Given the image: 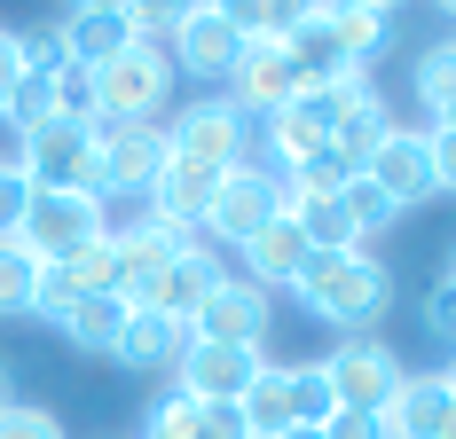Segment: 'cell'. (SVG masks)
<instances>
[{
    "label": "cell",
    "instance_id": "cell-31",
    "mask_svg": "<svg viewBox=\"0 0 456 439\" xmlns=\"http://www.w3.org/2000/svg\"><path fill=\"white\" fill-rule=\"evenodd\" d=\"M425 330H433V338H449V346H456V275H441V283L425 291Z\"/></svg>",
    "mask_w": 456,
    "mask_h": 439
},
{
    "label": "cell",
    "instance_id": "cell-8",
    "mask_svg": "<svg viewBox=\"0 0 456 439\" xmlns=\"http://www.w3.org/2000/svg\"><path fill=\"white\" fill-rule=\"evenodd\" d=\"M94 133V173L110 196H150L166 173V126H87Z\"/></svg>",
    "mask_w": 456,
    "mask_h": 439
},
{
    "label": "cell",
    "instance_id": "cell-36",
    "mask_svg": "<svg viewBox=\"0 0 456 439\" xmlns=\"http://www.w3.org/2000/svg\"><path fill=\"white\" fill-rule=\"evenodd\" d=\"M275 439H322V432H307V424H291V432H275Z\"/></svg>",
    "mask_w": 456,
    "mask_h": 439
},
{
    "label": "cell",
    "instance_id": "cell-25",
    "mask_svg": "<svg viewBox=\"0 0 456 439\" xmlns=\"http://www.w3.org/2000/svg\"><path fill=\"white\" fill-rule=\"evenodd\" d=\"M71 267V283H79V291H110V299H126V259H118V243H110V235H94L87 251H79V259H63Z\"/></svg>",
    "mask_w": 456,
    "mask_h": 439
},
{
    "label": "cell",
    "instance_id": "cell-13",
    "mask_svg": "<svg viewBox=\"0 0 456 439\" xmlns=\"http://www.w3.org/2000/svg\"><path fill=\"white\" fill-rule=\"evenodd\" d=\"M362 173L378 180L402 212H410V204H425V196H433V149H425V126H394L378 149H370Z\"/></svg>",
    "mask_w": 456,
    "mask_h": 439
},
{
    "label": "cell",
    "instance_id": "cell-16",
    "mask_svg": "<svg viewBox=\"0 0 456 439\" xmlns=\"http://www.w3.org/2000/svg\"><path fill=\"white\" fill-rule=\"evenodd\" d=\"M213 188H221V173L213 165H189V157H166V173H158V188H150V212L166 220V227H205V212H213Z\"/></svg>",
    "mask_w": 456,
    "mask_h": 439
},
{
    "label": "cell",
    "instance_id": "cell-35",
    "mask_svg": "<svg viewBox=\"0 0 456 439\" xmlns=\"http://www.w3.org/2000/svg\"><path fill=\"white\" fill-rule=\"evenodd\" d=\"M8 408H16V377L0 369V416H8Z\"/></svg>",
    "mask_w": 456,
    "mask_h": 439
},
{
    "label": "cell",
    "instance_id": "cell-20",
    "mask_svg": "<svg viewBox=\"0 0 456 439\" xmlns=\"http://www.w3.org/2000/svg\"><path fill=\"white\" fill-rule=\"evenodd\" d=\"M126 314H134V307H126V299H110V291H79V307L63 314L55 330H63L79 353H118V338H126Z\"/></svg>",
    "mask_w": 456,
    "mask_h": 439
},
{
    "label": "cell",
    "instance_id": "cell-2",
    "mask_svg": "<svg viewBox=\"0 0 456 439\" xmlns=\"http://www.w3.org/2000/svg\"><path fill=\"white\" fill-rule=\"evenodd\" d=\"M291 291H299L307 314H322V322L346 330V338H370V322L394 307V275L370 259L362 243H354V251H315V259L299 267Z\"/></svg>",
    "mask_w": 456,
    "mask_h": 439
},
{
    "label": "cell",
    "instance_id": "cell-29",
    "mask_svg": "<svg viewBox=\"0 0 456 439\" xmlns=\"http://www.w3.org/2000/svg\"><path fill=\"white\" fill-rule=\"evenodd\" d=\"M32 196H40V188L24 180V165H16V157H8V165H0V235H16V227H24Z\"/></svg>",
    "mask_w": 456,
    "mask_h": 439
},
{
    "label": "cell",
    "instance_id": "cell-23",
    "mask_svg": "<svg viewBox=\"0 0 456 439\" xmlns=\"http://www.w3.org/2000/svg\"><path fill=\"white\" fill-rule=\"evenodd\" d=\"M283 212L299 220V235H307V251H354L362 235H354V220H346V204L338 196H291Z\"/></svg>",
    "mask_w": 456,
    "mask_h": 439
},
{
    "label": "cell",
    "instance_id": "cell-7",
    "mask_svg": "<svg viewBox=\"0 0 456 439\" xmlns=\"http://www.w3.org/2000/svg\"><path fill=\"white\" fill-rule=\"evenodd\" d=\"M283 204H291V196H283V180H275L268 165H252V157H244V165H236V173H221V188H213L205 235H221V243H236V251H244V243H252V235H260Z\"/></svg>",
    "mask_w": 456,
    "mask_h": 439
},
{
    "label": "cell",
    "instance_id": "cell-6",
    "mask_svg": "<svg viewBox=\"0 0 456 439\" xmlns=\"http://www.w3.org/2000/svg\"><path fill=\"white\" fill-rule=\"evenodd\" d=\"M315 369H322V385L338 393V408H370V416L402 393V377H410L402 353L386 346V338H338V353L315 361Z\"/></svg>",
    "mask_w": 456,
    "mask_h": 439
},
{
    "label": "cell",
    "instance_id": "cell-14",
    "mask_svg": "<svg viewBox=\"0 0 456 439\" xmlns=\"http://www.w3.org/2000/svg\"><path fill=\"white\" fill-rule=\"evenodd\" d=\"M315 24H322V40H330V55L346 63V71H370L378 63V47H386V32H394V8H378V0H322L315 8Z\"/></svg>",
    "mask_w": 456,
    "mask_h": 439
},
{
    "label": "cell",
    "instance_id": "cell-15",
    "mask_svg": "<svg viewBox=\"0 0 456 439\" xmlns=\"http://www.w3.org/2000/svg\"><path fill=\"white\" fill-rule=\"evenodd\" d=\"M449 408H456V393L441 385V369H425V377H402V393L378 408V432L386 439H441Z\"/></svg>",
    "mask_w": 456,
    "mask_h": 439
},
{
    "label": "cell",
    "instance_id": "cell-5",
    "mask_svg": "<svg viewBox=\"0 0 456 439\" xmlns=\"http://www.w3.org/2000/svg\"><path fill=\"white\" fill-rule=\"evenodd\" d=\"M94 235H110V204H94V196H32V212H24V227H16V243L32 251L40 267H63L79 259Z\"/></svg>",
    "mask_w": 456,
    "mask_h": 439
},
{
    "label": "cell",
    "instance_id": "cell-21",
    "mask_svg": "<svg viewBox=\"0 0 456 439\" xmlns=\"http://www.w3.org/2000/svg\"><path fill=\"white\" fill-rule=\"evenodd\" d=\"M410 94L433 126H456V40H433L410 63Z\"/></svg>",
    "mask_w": 456,
    "mask_h": 439
},
{
    "label": "cell",
    "instance_id": "cell-19",
    "mask_svg": "<svg viewBox=\"0 0 456 439\" xmlns=\"http://www.w3.org/2000/svg\"><path fill=\"white\" fill-rule=\"evenodd\" d=\"M213 275H221V259H213L205 243H189L182 259H174L166 275H158V283H150V299H142V307H158V314H174V322H189V314L205 307V291H213Z\"/></svg>",
    "mask_w": 456,
    "mask_h": 439
},
{
    "label": "cell",
    "instance_id": "cell-30",
    "mask_svg": "<svg viewBox=\"0 0 456 439\" xmlns=\"http://www.w3.org/2000/svg\"><path fill=\"white\" fill-rule=\"evenodd\" d=\"M0 439H63V424H55V408H32V400H16V408L0 416Z\"/></svg>",
    "mask_w": 456,
    "mask_h": 439
},
{
    "label": "cell",
    "instance_id": "cell-10",
    "mask_svg": "<svg viewBox=\"0 0 456 439\" xmlns=\"http://www.w3.org/2000/svg\"><path fill=\"white\" fill-rule=\"evenodd\" d=\"M166 149H174V157H189V165L236 173V165H244V118L228 110V94H221V102H189L182 118L166 126Z\"/></svg>",
    "mask_w": 456,
    "mask_h": 439
},
{
    "label": "cell",
    "instance_id": "cell-27",
    "mask_svg": "<svg viewBox=\"0 0 456 439\" xmlns=\"http://www.w3.org/2000/svg\"><path fill=\"white\" fill-rule=\"evenodd\" d=\"M338 204H346V220H354V235H378V227H394V220H402V204H394L370 173L346 180V196H338Z\"/></svg>",
    "mask_w": 456,
    "mask_h": 439
},
{
    "label": "cell",
    "instance_id": "cell-9",
    "mask_svg": "<svg viewBox=\"0 0 456 439\" xmlns=\"http://www.w3.org/2000/svg\"><path fill=\"white\" fill-rule=\"evenodd\" d=\"M166 55L182 63L189 79H228L236 55H244V16L236 8H182V32H174Z\"/></svg>",
    "mask_w": 456,
    "mask_h": 439
},
{
    "label": "cell",
    "instance_id": "cell-33",
    "mask_svg": "<svg viewBox=\"0 0 456 439\" xmlns=\"http://www.w3.org/2000/svg\"><path fill=\"white\" fill-rule=\"evenodd\" d=\"M425 149H433V196H441V188L456 196V126H433Z\"/></svg>",
    "mask_w": 456,
    "mask_h": 439
},
{
    "label": "cell",
    "instance_id": "cell-18",
    "mask_svg": "<svg viewBox=\"0 0 456 439\" xmlns=\"http://www.w3.org/2000/svg\"><path fill=\"white\" fill-rule=\"evenodd\" d=\"M182 353H189V322H174L158 307H134L110 361H126V369H182Z\"/></svg>",
    "mask_w": 456,
    "mask_h": 439
},
{
    "label": "cell",
    "instance_id": "cell-22",
    "mask_svg": "<svg viewBox=\"0 0 456 439\" xmlns=\"http://www.w3.org/2000/svg\"><path fill=\"white\" fill-rule=\"evenodd\" d=\"M386 133H394V110H386V94L370 87L362 102H354V110L338 118V133H330V149H338V157H346V165L362 173V165H370V149H378Z\"/></svg>",
    "mask_w": 456,
    "mask_h": 439
},
{
    "label": "cell",
    "instance_id": "cell-4",
    "mask_svg": "<svg viewBox=\"0 0 456 439\" xmlns=\"http://www.w3.org/2000/svg\"><path fill=\"white\" fill-rule=\"evenodd\" d=\"M268 330H275V299L252 275H236V267H221L205 307L189 314V338H213V346H260L268 353Z\"/></svg>",
    "mask_w": 456,
    "mask_h": 439
},
{
    "label": "cell",
    "instance_id": "cell-1",
    "mask_svg": "<svg viewBox=\"0 0 456 439\" xmlns=\"http://www.w3.org/2000/svg\"><path fill=\"white\" fill-rule=\"evenodd\" d=\"M244 16V55L228 71V110L236 118H275L291 94H307V63H299V40H291V8H236Z\"/></svg>",
    "mask_w": 456,
    "mask_h": 439
},
{
    "label": "cell",
    "instance_id": "cell-26",
    "mask_svg": "<svg viewBox=\"0 0 456 439\" xmlns=\"http://www.w3.org/2000/svg\"><path fill=\"white\" fill-rule=\"evenodd\" d=\"M32 283H40V259L16 235H0V314H32Z\"/></svg>",
    "mask_w": 456,
    "mask_h": 439
},
{
    "label": "cell",
    "instance_id": "cell-38",
    "mask_svg": "<svg viewBox=\"0 0 456 439\" xmlns=\"http://www.w3.org/2000/svg\"><path fill=\"white\" fill-rule=\"evenodd\" d=\"M441 439H456V408H449V424H441Z\"/></svg>",
    "mask_w": 456,
    "mask_h": 439
},
{
    "label": "cell",
    "instance_id": "cell-39",
    "mask_svg": "<svg viewBox=\"0 0 456 439\" xmlns=\"http://www.w3.org/2000/svg\"><path fill=\"white\" fill-rule=\"evenodd\" d=\"M449 275H456V267H449Z\"/></svg>",
    "mask_w": 456,
    "mask_h": 439
},
{
    "label": "cell",
    "instance_id": "cell-17",
    "mask_svg": "<svg viewBox=\"0 0 456 439\" xmlns=\"http://www.w3.org/2000/svg\"><path fill=\"white\" fill-rule=\"evenodd\" d=\"M307 259H315V251H307V235H299V220H291V212H275L268 227L244 243V275H252L260 291H291Z\"/></svg>",
    "mask_w": 456,
    "mask_h": 439
},
{
    "label": "cell",
    "instance_id": "cell-24",
    "mask_svg": "<svg viewBox=\"0 0 456 439\" xmlns=\"http://www.w3.org/2000/svg\"><path fill=\"white\" fill-rule=\"evenodd\" d=\"M0 118H8V126H16V141H24V133H40V126H55V63H32V71H24V79H16V94H8V110H0Z\"/></svg>",
    "mask_w": 456,
    "mask_h": 439
},
{
    "label": "cell",
    "instance_id": "cell-32",
    "mask_svg": "<svg viewBox=\"0 0 456 439\" xmlns=\"http://www.w3.org/2000/svg\"><path fill=\"white\" fill-rule=\"evenodd\" d=\"M32 71V55H24V32H8L0 24V110H8V94H16V79Z\"/></svg>",
    "mask_w": 456,
    "mask_h": 439
},
{
    "label": "cell",
    "instance_id": "cell-11",
    "mask_svg": "<svg viewBox=\"0 0 456 439\" xmlns=\"http://www.w3.org/2000/svg\"><path fill=\"white\" fill-rule=\"evenodd\" d=\"M260 369H268V353H260V346H213V338H189L182 369H174V377H182L174 393H189V400H244Z\"/></svg>",
    "mask_w": 456,
    "mask_h": 439
},
{
    "label": "cell",
    "instance_id": "cell-34",
    "mask_svg": "<svg viewBox=\"0 0 456 439\" xmlns=\"http://www.w3.org/2000/svg\"><path fill=\"white\" fill-rule=\"evenodd\" d=\"M322 439H386V432H378V416H370V408H338V416L322 424Z\"/></svg>",
    "mask_w": 456,
    "mask_h": 439
},
{
    "label": "cell",
    "instance_id": "cell-3",
    "mask_svg": "<svg viewBox=\"0 0 456 439\" xmlns=\"http://www.w3.org/2000/svg\"><path fill=\"white\" fill-rule=\"evenodd\" d=\"M87 79H94V110H102L94 126H158V110H166V94H174V55L134 40L118 63H102Z\"/></svg>",
    "mask_w": 456,
    "mask_h": 439
},
{
    "label": "cell",
    "instance_id": "cell-37",
    "mask_svg": "<svg viewBox=\"0 0 456 439\" xmlns=\"http://www.w3.org/2000/svg\"><path fill=\"white\" fill-rule=\"evenodd\" d=\"M441 385H449V393H456V361H449V369H441Z\"/></svg>",
    "mask_w": 456,
    "mask_h": 439
},
{
    "label": "cell",
    "instance_id": "cell-12",
    "mask_svg": "<svg viewBox=\"0 0 456 439\" xmlns=\"http://www.w3.org/2000/svg\"><path fill=\"white\" fill-rule=\"evenodd\" d=\"M55 47H63L71 71H102V63H118V55L134 47V24H126V8L87 0V8H71V16L55 24Z\"/></svg>",
    "mask_w": 456,
    "mask_h": 439
},
{
    "label": "cell",
    "instance_id": "cell-28",
    "mask_svg": "<svg viewBox=\"0 0 456 439\" xmlns=\"http://www.w3.org/2000/svg\"><path fill=\"white\" fill-rule=\"evenodd\" d=\"M71 307H79V283H71V267H40V283H32V314L55 330Z\"/></svg>",
    "mask_w": 456,
    "mask_h": 439
}]
</instances>
